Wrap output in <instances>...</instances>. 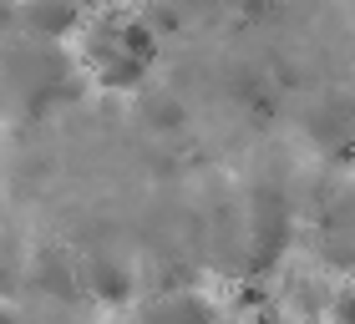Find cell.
Instances as JSON below:
<instances>
[{
  "mask_svg": "<svg viewBox=\"0 0 355 324\" xmlns=\"http://www.w3.org/2000/svg\"><path fill=\"white\" fill-rule=\"evenodd\" d=\"M21 21L31 30H41V41H61L82 26V10L71 0H21Z\"/></svg>",
  "mask_w": 355,
  "mask_h": 324,
  "instance_id": "obj_1",
  "label": "cell"
},
{
  "mask_svg": "<svg viewBox=\"0 0 355 324\" xmlns=\"http://www.w3.org/2000/svg\"><path fill=\"white\" fill-rule=\"evenodd\" d=\"M330 324H355V279L340 284V289H330V309H325Z\"/></svg>",
  "mask_w": 355,
  "mask_h": 324,
  "instance_id": "obj_2",
  "label": "cell"
}]
</instances>
